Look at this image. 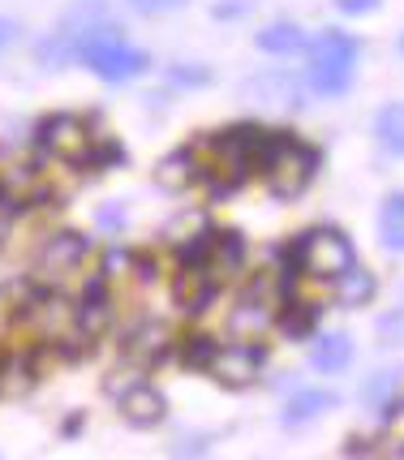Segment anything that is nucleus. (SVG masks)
<instances>
[{"label":"nucleus","mask_w":404,"mask_h":460,"mask_svg":"<svg viewBox=\"0 0 404 460\" xmlns=\"http://www.w3.org/2000/svg\"><path fill=\"white\" fill-rule=\"evenodd\" d=\"M348 361H353V341H348L344 332H327V336H319L314 349H310V366H314V370H327V375L344 370Z\"/></svg>","instance_id":"10"},{"label":"nucleus","mask_w":404,"mask_h":460,"mask_svg":"<svg viewBox=\"0 0 404 460\" xmlns=\"http://www.w3.org/2000/svg\"><path fill=\"white\" fill-rule=\"evenodd\" d=\"M379 237H383V250L404 254V194H387L383 199V207H379Z\"/></svg>","instance_id":"11"},{"label":"nucleus","mask_w":404,"mask_h":460,"mask_svg":"<svg viewBox=\"0 0 404 460\" xmlns=\"http://www.w3.org/2000/svg\"><path fill=\"white\" fill-rule=\"evenodd\" d=\"M134 267V259L129 254H121V250H112L108 259H103V280H117V276H125Z\"/></svg>","instance_id":"25"},{"label":"nucleus","mask_w":404,"mask_h":460,"mask_svg":"<svg viewBox=\"0 0 404 460\" xmlns=\"http://www.w3.org/2000/svg\"><path fill=\"white\" fill-rule=\"evenodd\" d=\"M31 319L40 323L48 336H57V332H69V323H74V314L65 310V301L61 297H43L31 305Z\"/></svg>","instance_id":"19"},{"label":"nucleus","mask_w":404,"mask_h":460,"mask_svg":"<svg viewBox=\"0 0 404 460\" xmlns=\"http://www.w3.org/2000/svg\"><path fill=\"white\" fill-rule=\"evenodd\" d=\"M387 435L404 452V401H387Z\"/></svg>","instance_id":"24"},{"label":"nucleus","mask_w":404,"mask_h":460,"mask_svg":"<svg viewBox=\"0 0 404 460\" xmlns=\"http://www.w3.org/2000/svg\"><path fill=\"white\" fill-rule=\"evenodd\" d=\"M259 168L267 172V185H271V194H280V199H293V194H302L305 185H310L314 168H319V155H314L310 146H302V142H293V138H276Z\"/></svg>","instance_id":"3"},{"label":"nucleus","mask_w":404,"mask_h":460,"mask_svg":"<svg viewBox=\"0 0 404 460\" xmlns=\"http://www.w3.org/2000/svg\"><path fill=\"white\" fill-rule=\"evenodd\" d=\"M254 43H259L263 52H271V57H293V52L305 48V35H302V26H293V22H276V26L259 31Z\"/></svg>","instance_id":"14"},{"label":"nucleus","mask_w":404,"mask_h":460,"mask_svg":"<svg viewBox=\"0 0 404 460\" xmlns=\"http://www.w3.org/2000/svg\"><path fill=\"white\" fill-rule=\"evenodd\" d=\"M254 91H259V95H267L263 103H271V108H297V82H293V78L267 74V78L254 82Z\"/></svg>","instance_id":"20"},{"label":"nucleus","mask_w":404,"mask_h":460,"mask_svg":"<svg viewBox=\"0 0 404 460\" xmlns=\"http://www.w3.org/2000/svg\"><path fill=\"white\" fill-rule=\"evenodd\" d=\"M121 418L129 426H160L163 421V396L151 383H134L121 396Z\"/></svg>","instance_id":"9"},{"label":"nucleus","mask_w":404,"mask_h":460,"mask_svg":"<svg viewBox=\"0 0 404 460\" xmlns=\"http://www.w3.org/2000/svg\"><path fill=\"white\" fill-rule=\"evenodd\" d=\"M215 358V341H206V336H189L181 349V361L185 366H194V370H206Z\"/></svg>","instance_id":"21"},{"label":"nucleus","mask_w":404,"mask_h":460,"mask_svg":"<svg viewBox=\"0 0 404 460\" xmlns=\"http://www.w3.org/2000/svg\"><path fill=\"white\" fill-rule=\"evenodd\" d=\"M263 370V349L254 344H228V349H215V358L206 366V375H215L224 387H250Z\"/></svg>","instance_id":"6"},{"label":"nucleus","mask_w":404,"mask_h":460,"mask_svg":"<svg viewBox=\"0 0 404 460\" xmlns=\"http://www.w3.org/2000/svg\"><path fill=\"white\" fill-rule=\"evenodd\" d=\"M78 57L100 74L103 82H129V78H142L151 69V57L129 48V43L117 35V26H82L78 31Z\"/></svg>","instance_id":"1"},{"label":"nucleus","mask_w":404,"mask_h":460,"mask_svg":"<svg viewBox=\"0 0 404 460\" xmlns=\"http://www.w3.org/2000/svg\"><path fill=\"white\" fill-rule=\"evenodd\" d=\"M396 379H400L396 370H379V375L362 387V401H387V392L396 387Z\"/></svg>","instance_id":"23"},{"label":"nucleus","mask_w":404,"mask_h":460,"mask_svg":"<svg viewBox=\"0 0 404 460\" xmlns=\"http://www.w3.org/2000/svg\"><path fill=\"white\" fill-rule=\"evenodd\" d=\"M400 52H404V40H400Z\"/></svg>","instance_id":"30"},{"label":"nucleus","mask_w":404,"mask_h":460,"mask_svg":"<svg viewBox=\"0 0 404 460\" xmlns=\"http://www.w3.org/2000/svg\"><path fill=\"white\" fill-rule=\"evenodd\" d=\"M314 319H319V310L302 301V305H293V310L284 314V332H288V336H305V332H314Z\"/></svg>","instance_id":"22"},{"label":"nucleus","mask_w":404,"mask_h":460,"mask_svg":"<svg viewBox=\"0 0 404 460\" xmlns=\"http://www.w3.org/2000/svg\"><path fill=\"white\" fill-rule=\"evenodd\" d=\"M336 9L357 18V13H370V9H379V0H336Z\"/></svg>","instance_id":"28"},{"label":"nucleus","mask_w":404,"mask_h":460,"mask_svg":"<svg viewBox=\"0 0 404 460\" xmlns=\"http://www.w3.org/2000/svg\"><path fill=\"white\" fill-rule=\"evenodd\" d=\"M336 392H297L293 401H288V409H284V426H305V421H314L319 413H327V409H336Z\"/></svg>","instance_id":"12"},{"label":"nucleus","mask_w":404,"mask_h":460,"mask_svg":"<svg viewBox=\"0 0 404 460\" xmlns=\"http://www.w3.org/2000/svg\"><path fill=\"white\" fill-rule=\"evenodd\" d=\"M86 254H91V241L82 237V233H57L40 250V271L48 280H69L86 262Z\"/></svg>","instance_id":"7"},{"label":"nucleus","mask_w":404,"mask_h":460,"mask_svg":"<svg viewBox=\"0 0 404 460\" xmlns=\"http://www.w3.org/2000/svg\"><path fill=\"white\" fill-rule=\"evenodd\" d=\"M357 57H362V48L353 35L327 31L323 40L310 48V86L319 95H344L348 82H353V69H357Z\"/></svg>","instance_id":"2"},{"label":"nucleus","mask_w":404,"mask_h":460,"mask_svg":"<svg viewBox=\"0 0 404 460\" xmlns=\"http://www.w3.org/2000/svg\"><path fill=\"white\" fill-rule=\"evenodd\" d=\"M245 259V245L237 233H211V254H206V271H237Z\"/></svg>","instance_id":"16"},{"label":"nucleus","mask_w":404,"mask_h":460,"mask_svg":"<svg viewBox=\"0 0 404 460\" xmlns=\"http://www.w3.org/2000/svg\"><path fill=\"white\" fill-rule=\"evenodd\" d=\"M172 82H177V86H202V82H206V69H172Z\"/></svg>","instance_id":"27"},{"label":"nucleus","mask_w":404,"mask_h":460,"mask_svg":"<svg viewBox=\"0 0 404 460\" xmlns=\"http://www.w3.org/2000/svg\"><path fill=\"white\" fill-rule=\"evenodd\" d=\"M40 142H43V151L57 155V160H69V164L91 160V129H86V120L82 117H69V112L43 120Z\"/></svg>","instance_id":"5"},{"label":"nucleus","mask_w":404,"mask_h":460,"mask_svg":"<svg viewBox=\"0 0 404 460\" xmlns=\"http://www.w3.org/2000/svg\"><path fill=\"white\" fill-rule=\"evenodd\" d=\"M370 297H374V276H370L365 267H357V262H353L348 271H340V276H336V301H340V305H348V310H353V305H365Z\"/></svg>","instance_id":"13"},{"label":"nucleus","mask_w":404,"mask_h":460,"mask_svg":"<svg viewBox=\"0 0 404 460\" xmlns=\"http://www.w3.org/2000/svg\"><path fill=\"white\" fill-rule=\"evenodd\" d=\"M374 138L387 155H404V103H387L374 117Z\"/></svg>","instance_id":"15"},{"label":"nucleus","mask_w":404,"mask_h":460,"mask_svg":"<svg viewBox=\"0 0 404 460\" xmlns=\"http://www.w3.org/2000/svg\"><path fill=\"white\" fill-rule=\"evenodd\" d=\"M194 177H198V164H194V155H189V151H172V155L155 168V181H160L163 190H172V194H177V190H185Z\"/></svg>","instance_id":"17"},{"label":"nucleus","mask_w":404,"mask_h":460,"mask_svg":"<svg viewBox=\"0 0 404 460\" xmlns=\"http://www.w3.org/2000/svg\"><path fill=\"white\" fill-rule=\"evenodd\" d=\"M129 358H138V361H155L168 349V332H163L160 323H146V327H138L134 336H129Z\"/></svg>","instance_id":"18"},{"label":"nucleus","mask_w":404,"mask_h":460,"mask_svg":"<svg viewBox=\"0 0 404 460\" xmlns=\"http://www.w3.org/2000/svg\"><path fill=\"white\" fill-rule=\"evenodd\" d=\"M138 13H146V18H155V13H172V9H181L185 0H129Z\"/></svg>","instance_id":"26"},{"label":"nucleus","mask_w":404,"mask_h":460,"mask_svg":"<svg viewBox=\"0 0 404 460\" xmlns=\"http://www.w3.org/2000/svg\"><path fill=\"white\" fill-rule=\"evenodd\" d=\"M13 40H18V22H13V18H0V52H4V48H9Z\"/></svg>","instance_id":"29"},{"label":"nucleus","mask_w":404,"mask_h":460,"mask_svg":"<svg viewBox=\"0 0 404 460\" xmlns=\"http://www.w3.org/2000/svg\"><path fill=\"white\" fill-rule=\"evenodd\" d=\"M172 293H177V305L181 310H206V301L215 297V276L206 271V267H198V262H185V271L177 276V284H172Z\"/></svg>","instance_id":"8"},{"label":"nucleus","mask_w":404,"mask_h":460,"mask_svg":"<svg viewBox=\"0 0 404 460\" xmlns=\"http://www.w3.org/2000/svg\"><path fill=\"white\" fill-rule=\"evenodd\" d=\"M293 259L302 267L305 276H319V280H336L340 271H348L357 254H353V245L344 233L336 228H314V233H305L297 241V250H293Z\"/></svg>","instance_id":"4"}]
</instances>
